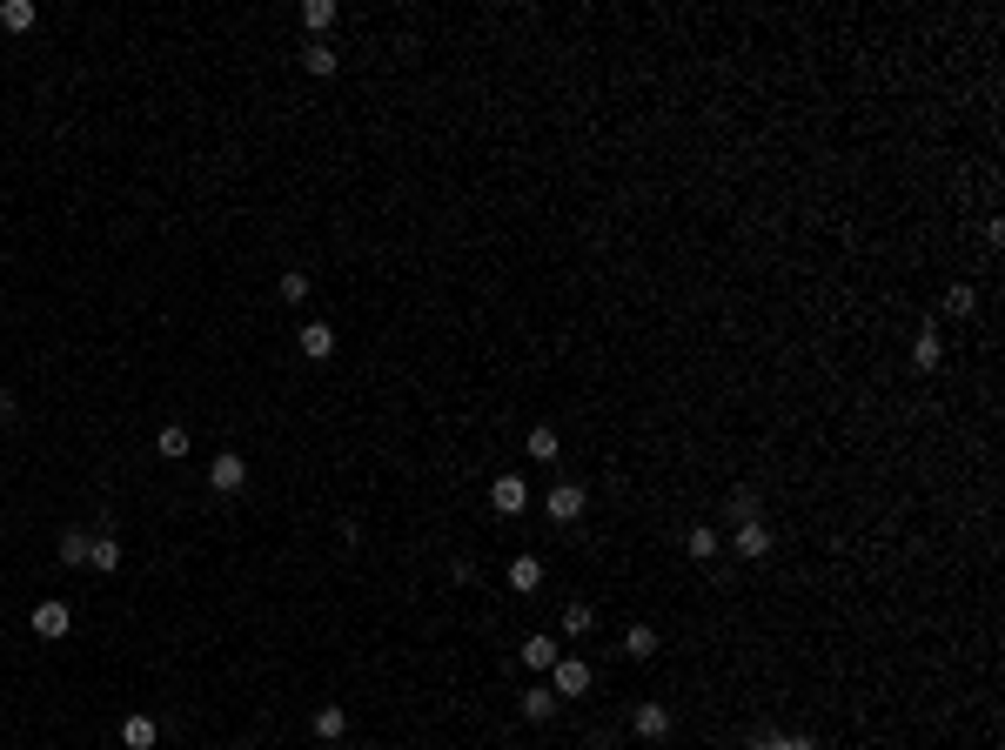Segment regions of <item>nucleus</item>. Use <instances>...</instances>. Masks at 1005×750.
Instances as JSON below:
<instances>
[{
    "mask_svg": "<svg viewBox=\"0 0 1005 750\" xmlns=\"http://www.w3.org/2000/svg\"><path fill=\"white\" fill-rule=\"evenodd\" d=\"M724 543H731V556H744V563H764L778 536L764 530V516H751V523H731V536H724Z\"/></svg>",
    "mask_w": 1005,
    "mask_h": 750,
    "instance_id": "1",
    "label": "nucleus"
},
{
    "mask_svg": "<svg viewBox=\"0 0 1005 750\" xmlns=\"http://www.w3.org/2000/svg\"><path fill=\"white\" fill-rule=\"evenodd\" d=\"M590 684H597V670H590L583 657H557V663H550V690H557V697H583Z\"/></svg>",
    "mask_w": 1005,
    "mask_h": 750,
    "instance_id": "2",
    "label": "nucleus"
},
{
    "mask_svg": "<svg viewBox=\"0 0 1005 750\" xmlns=\"http://www.w3.org/2000/svg\"><path fill=\"white\" fill-rule=\"evenodd\" d=\"M208 489H215V496H242L248 489V463L235 456V449H222V456L208 463Z\"/></svg>",
    "mask_w": 1005,
    "mask_h": 750,
    "instance_id": "3",
    "label": "nucleus"
},
{
    "mask_svg": "<svg viewBox=\"0 0 1005 750\" xmlns=\"http://www.w3.org/2000/svg\"><path fill=\"white\" fill-rule=\"evenodd\" d=\"M67 630H74V610H67L61 596H47V603H34V637H47V643H61Z\"/></svg>",
    "mask_w": 1005,
    "mask_h": 750,
    "instance_id": "4",
    "label": "nucleus"
},
{
    "mask_svg": "<svg viewBox=\"0 0 1005 750\" xmlns=\"http://www.w3.org/2000/svg\"><path fill=\"white\" fill-rule=\"evenodd\" d=\"M630 730H637L644 744H664L670 730H677V717H670V704H637V717H630Z\"/></svg>",
    "mask_w": 1005,
    "mask_h": 750,
    "instance_id": "5",
    "label": "nucleus"
},
{
    "mask_svg": "<svg viewBox=\"0 0 1005 750\" xmlns=\"http://www.w3.org/2000/svg\"><path fill=\"white\" fill-rule=\"evenodd\" d=\"M583 509H590V489H583V483H557V489H550V523H577Z\"/></svg>",
    "mask_w": 1005,
    "mask_h": 750,
    "instance_id": "6",
    "label": "nucleus"
},
{
    "mask_svg": "<svg viewBox=\"0 0 1005 750\" xmlns=\"http://www.w3.org/2000/svg\"><path fill=\"white\" fill-rule=\"evenodd\" d=\"M744 750H825L811 730H751V744Z\"/></svg>",
    "mask_w": 1005,
    "mask_h": 750,
    "instance_id": "7",
    "label": "nucleus"
},
{
    "mask_svg": "<svg viewBox=\"0 0 1005 750\" xmlns=\"http://www.w3.org/2000/svg\"><path fill=\"white\" fill-rule=\"evenodd\" d=\"M309 730H315V744H342V737H349V710H342V704H322V710L309 717Z\"/></svg>",
    "mask_w": 1005,
    "mask_h": 750,
    "instance_id": "8",
    "label": "nucleus"
},
{
    "mask_svg": "<svg viewBox=\"0 0 1005 750\" xmlns=\"http://www.w3.org/2000/svg\"><path fill=\"white\" fill-rule=\"evenodd\" d=\"M516 657H523V670H536V677H543V670H550V663L563 657V643L536 630V637H523V650H516Z\"/></svg>",
    "mask_w": 1005,
    "mask_h": 750,
    "instance_id": "9",
    "label": "nucleus"
},
{
    "mask_svg": "<svg viewBox=\"0 0 1005 750\" xmlns=\"http://www.w3.org/2000/svg\"><path fill=\"white\" fill-rule=\"evenodd\" d=\"M516 710H523L530 724H550V717H557V710H563V697H557V690H550V684H530V690H523V704H516Z\"/></svg>",
    "mask_w": 1005,
    "mask_h": 750,
    "instance_id": "10",
    "label": "nucleus"
},
{
    "mask_svg": "<svg viewBox=\"0 0 1005 750\" xmlns=\"http://www.w3.org/2000/svg\"><path fill=\"white\" fill-rule=\"evenodd\" d=\"M490 503H496V516H516V509L530 503V483H523V476H496V483H490Z\"/></svg>",
    "mask_w": 1005,
    "mask_h": 750,
    "instance_id": "11",
    "label": "nucleus"
},
{
    "mask_svg": "<svg viewBox=\"0 0 1005 750\" xmlns=\"http://www.w3.org/2000/svg\"><path fill=\"white\" fill-rule=\"evenodd\" d=\"M88 550H94V530H61V536H54V556H61L67 570H81Z\"/></svg>",
    "mask_w": 1005,
    "mask_h": 750,
    "instance_id": "12",
    "label": "nucleus"
},
{
    "mask_svg": "<svg viewBox=\"0 0 1005 750\" xmlns=\"http://www.w3.org/2000/svg\"><path fill=\"white\" fill-rule=\"evenodd\" d=\"M121 744H128V750H155L161 744V724L134 710V717H121Z\"/></svg>",
    "mask_w": 1005,
    "mask_h": 750,
    "instance_id": "13",
    "label": "nucleus"
},
{
    "mask_svg": "<svg viewBox=\"0 0 1005 750\" xmlns=\"http://www.w3.org/2000/svg\"><path fill=\"white\" fill-rule=\"evenodd\" d=\"M295 342H302V355H309V362H329V355H335V329H329V322H302V335H295Z\"/></svg>",
    "mask_w": 1005,
    "mask_h": 750,
    "instance_id": "14",
    "label": "nucleus"
},
{
    "mask_svg": "<svg viewBox=\"0 0 1005 750\" xmlns=\"http://www.w3.org/2000/svg\"><path fill=\"white\" fill-rule=\"evenodd\" d=\"M335 67H342V54H335L329 41H309V47H302V74H315V81H329Z\"/></svg>",
    "mask_w": 1005,
    "mask_h": 750,
    "instance_id": "15",
    "label": "nucleus"
},
{
    "mask_svg": "<svg viewBox=\"0 0 1005 750\" xmlns=\"http://www.w3.org/2000/svg\"><path fill=\"white\" fill-rule=\"evenodd\" d=\"M590 630H597V603L570 596V603H563V637H590Z\"/></svg>",
    "mask_w": 1005,
    "mask_h": 750,
    "instance_id": "16",
    "label": "nucleus"
},
{
    "mask_svg": "<svg viewBox=\"0 0 1005 750\" xmlns=\"http://www.w3.org/2000/svg\"><path fill=\"white\" fill-rule=\"evenodd\" d=\"M88 563H94L101 576H114V570H121V536H114V530H94V550H88Z\"/></svg>",
    "mask_w": 1005,
    "mask_h": 750,
    "instance_id": "17",
    "label": "nucleus"
},
{
    "mask_svg": "<svg viewBox=\"0 0 1005 750\" xmlns=\"http://www.w3.org/2000/svg\"><path fill=\"white\" fill-rule=\"evenodd\" d=\"M912 362L932 375L938 362H945V335H938V329H918V335H912Z\"/></svg>",
    "mask_w": 1005,
    "mask_h": 750,
    "instance_id": "18",
    "label": "nucleus"
},
{
    "mask_svg": "<svg viewBox=\"0 0 1005 750\" xmlns=\"http://www.w3.org/2000/svg\"><path fill=\"white\" fill-rule=\"evenodd\" d=\"M751 516H758V489L737 483L731 496H724V530H731V523H751Z\"/></svg>",
    "mask_w": 1005,
    "mask_h": 750,
    "instance_id": "19",
    "label": "nucleus"
},
{
    "mask_svg": "<svg viewBox=\"0 0 1005 750\" xmlns=\"http://www.w3.org/2000/svg\"><path fill=\"white\" fill-rule=\"evenodd\" d=\"M657 650H664V637H657L650 623H630V630H624V657L644 663V657H657Z\"/></svg>",
    "mask_w": 1005,
    "mask_h": 750,
    "instance_id": "20",
    "label": "nucleus"
},
{
    "mask_svg": "<svg viewBox=\"0 0 1005 750\" xmlns=\"http://www.w3.org/2000/svg\"><path fill=\"white\" fill-rule=\"evenodd\" d=\"M302 27H309L315 41H329V27H335V0H302Z\"/></svg>",
    "mask_w": 1005,
    "mask_h": 750,
    "instance_id": "21",
    "label": "nucleus"
},
{
    "mask_svg": "<svg viewBox=\"0 0 1005 750\" xmlns=\"http://www.w3.org/2000/svg\"><path fill=\"white\" fill-rule=\"evenodd\" d=\"M945 315L972 322V315H979V288H972V282H952V288H945Z\"/></svg>",
    "mask_w": 1005,
    "mask_h": 750,
    "instance_id": "22",
    "label": "nucleus"
},
{
    "mask_svg": "<svg viewBox=\"0 0 1005 750\" xmlns=\"http://www.w3.org/2000/svg\"><path fill=\"white\" fill-rule=\"evenodd\" d=\"M155 449H161V463H181V456L195 449V436H188L181 422H168V429H161V436H155Z\"/></svg>",
    "mask_w": 1005,
    "mask_h": 750,
    "instance_id": "23",
    "label": "nucleus"
},
{
    "mask_svg": "<svg viewBox=\"0 0 1005 750\" xmlns=\"http://www.w3.org/2000/svg\"><path fill=\"white\" fill-rule=\"evenodd\" d=\"M523 449H530V463H557V456H563V436H557V429H530V436H523Z\"/></svg>",
    "mask_w": 1005,
    "mask_h": 750,
    "instance_id": "24",
    "label": "nucleus"
},
{
    "mask_svg": "<svg viewBox=\"0 0 1005 750\" xmlns=\"http://www.w3.org/2000/svg\"><path fill=\"white\" fill-rule=\"evenodd\" d=\"M510 590H523V596L543 590V563H536V556H516L510 563Z\"/></svg>",
    "mask_w": 1005,
    "mask_h": 750,
    "instance_id": "25",
    "label": "nucleus"
},
{
    "mask_svg": "<svg viewBox=\"0 0 1005 750\" xmlns=\"http://www.w3.org/2000/svg\"><path fill=\"white\" fill-rule=\"evenodd\" d=\"M34 21H41V14H34V0H0V27H7V34H27Z\"/></svg>",
    "mask_w": 1005,
    "mask_h": 750,
    "instance_id": "26",
    "label": "nucleus"
},
{
    "mask_svg": "<svg viewBox=\"0 0 1005 750\" xmlns=\"http://www.w3.org/2000/svg\"><path fill=\"white\" fill-rule=\"evenodd\" d=\"M717 550H724V536H717V530H691V536H684V556H691V563H711Z\"/></svg>",
    "mask_w": 1005,
    "mask_h": 750,
    "instance_id": "27",
    "label": "nucleus"
},
{
    "mask_svg": "<svg viewBox=\"0 0 1005 750\" xmlns=\"http://www.w3.org/2000/svg\"><path fill=\"white\" fill-rule=\"evenodd\" d=\"M282 302H309V275L302 268H282Z\"/></svg>",
    "mask_w": 1005,
    "mask_h": 750,
    "instance_id": "28",
    "label": "nucleus"
},
{
    "mask_svg": "<svg viewBox=\"0 0 1005 750\" xmlns=\"http://www.w3.org/2000/svg\"><path fill=\"white\" fill-rule=\"evenodd\" d=\"M21 416V402H14V389H0V422H14Z\"/></svg>",
    "mask_w": 1005,
    "mask_h": 750,
    "instance_id": "29",
    "label": "nucleus"
},
{
    "mask_svg": "<svg viewBox=\"0 0 1005 750\" xmlns=\"http://www.w3.org/2000/svg\"><path fill=\"white\" fill-rule=\"evenodd\" d=\"M583 750H617V744H610V737H597V744H583Z\"/></svg>",
    "mask_w": 1005,
    "mask_h": 750,
    "instance_id": "30",
    "label": "nucleus"
}]
</instances>
